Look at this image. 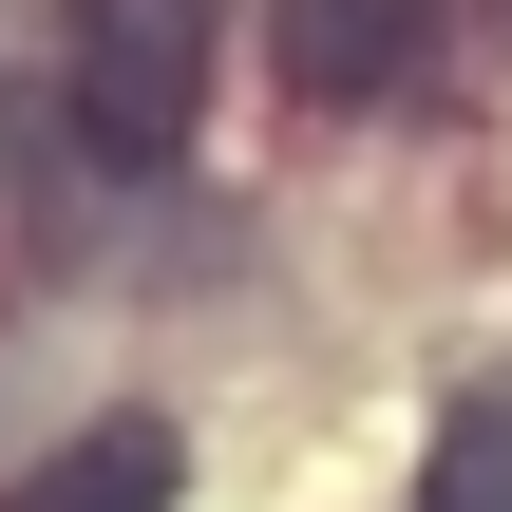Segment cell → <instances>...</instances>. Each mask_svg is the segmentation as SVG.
I'll return each mask as SVG.
<instances>
[{
  "mask_svg": "<svg viewBox=\"0 0 512 512\" xmlns=\"http://www.w3.org/2000/svg\"><path fill=\"white\" fill-rule=\"evenodd\" d=\"M209 38H228V0H76V38H57L76 152L95 171H171L190 114H209Z\"/></svg>",
  "mask_w": 512,
  "mask_h": 512,
  "instance_id": "obj_1",
  "label": "cell"
},
{
  "mask_svg": "<svg viewBox=\"0 0 512 512\" xmlns=\"http://www.w3.org/2000/svg\"><path fill=\"white\" fill-rule=\"evenodd\" d=\"M437 38H456V0H266V57H285L304 114H380V95H418Z\"/></svg>",
  "mask_w": 512,
  "mask_h": 512,
  "instance_id": "obj_2",
  "label": "cell"
},
{
  "mask_svg": "<svg viewBox=\"0 0 512 512\" xmlns=\"http://www.w3.org/2000/svg\"><path fill=\"white\" fill-rule=\"evenodd\" d=\"M171 475H190V437H171V418H95V437H57L0 512H171Z\"/></svg>",
  "mask_w": 512,
  "mask_h": 512,
  "instance_id": "obj_3",
  "label": "cell"
},
{
  "mask_svg": "<svg viewBox=\"0 0 512 512\" xmlns=\"http://www.w3.org/2000/svg\"><path fill=\"white\" fill-rule=\"evenodd\" d=\"M399 512H512V399H456L437 418V456H418V494Z\"/></svg>",
  "mask_w": 512,
  "mask_h": 512,
  "instance_id": "obj_4",
  "label": "cell"
}]
</instances>
